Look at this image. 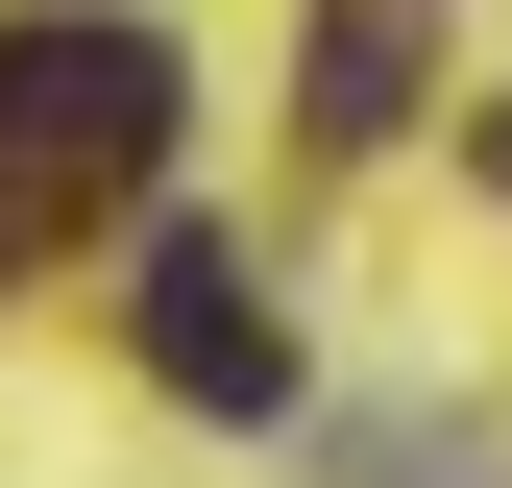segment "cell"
<instances>
[{
    "label": "cell",
    "mask_w": 512,
    "mask_h": 488,
    "mask_svg": "<svg viewBox=\"0 0 512 488\" xmlns=\"http://www.w3.org/2000/svg\"><path fill=\"white\" fill-rule=\"evenodd\" d=\"M488 171H512V122H488Z\"/></svg>",
    "instance_id": "5b68a950"
},
{
    "label": "cell",
    "mask_w": 512,
    "mask_h": 488,
    "mask_svg": "<svg viewBox=\"0 0 512 488\" xmlns=\"http://www.w3.org/2000/svg\"><path fill=\"white\" fill-rule=\"evenodd\" d=\"M415 49H439V0H317V147H391Z\"/></svg>",
    "instance_id": "3957f363"
},
{
    "label": "cell",
    "mask_w": 512,
    "mask_h": 488,
    "mask_svg": "<svg viewBox=\"0 0 512 488\" xmlns=\"http://www.w3.org/2000/svg\"><path fill=\"white\" fill-rule=\"evenodd\" d=\"M147 391H196V415H293V318L244 293V244H220V220H171V244H147Z\"/></svg>",
    "instance_id": "7a4b0ae2"
},
{
    "label": "cell",
    "mask_w": 512,
    "mask_h": 488,
    "mask_svg": "<svg viewBox=\"0 0 512 488\" xmlns=\"http://www.w3.org/2000/svg\"><path fill=\"white\" fill-rule=\"evenodd\" d=\"M147 171H171V25L25 0L0 25V196H147Z\"/></svg>",
    "instance_id": "6da1fadb"
},
{
    "label": "cell",
    "mask_w": 512,
    "mask_h": 488,
    "mask_svg": "<svg viewBox=\"0 0 512 488\" xmlns=\"http://www.w3.org/2000/svg\"><path fill=\"white\" fill-rule=\"evenodd\" d=\"M342 488H464V464H439V440H342Z\"/></svg>",
    "instance_id": "277c9868"
}]
</instances>
